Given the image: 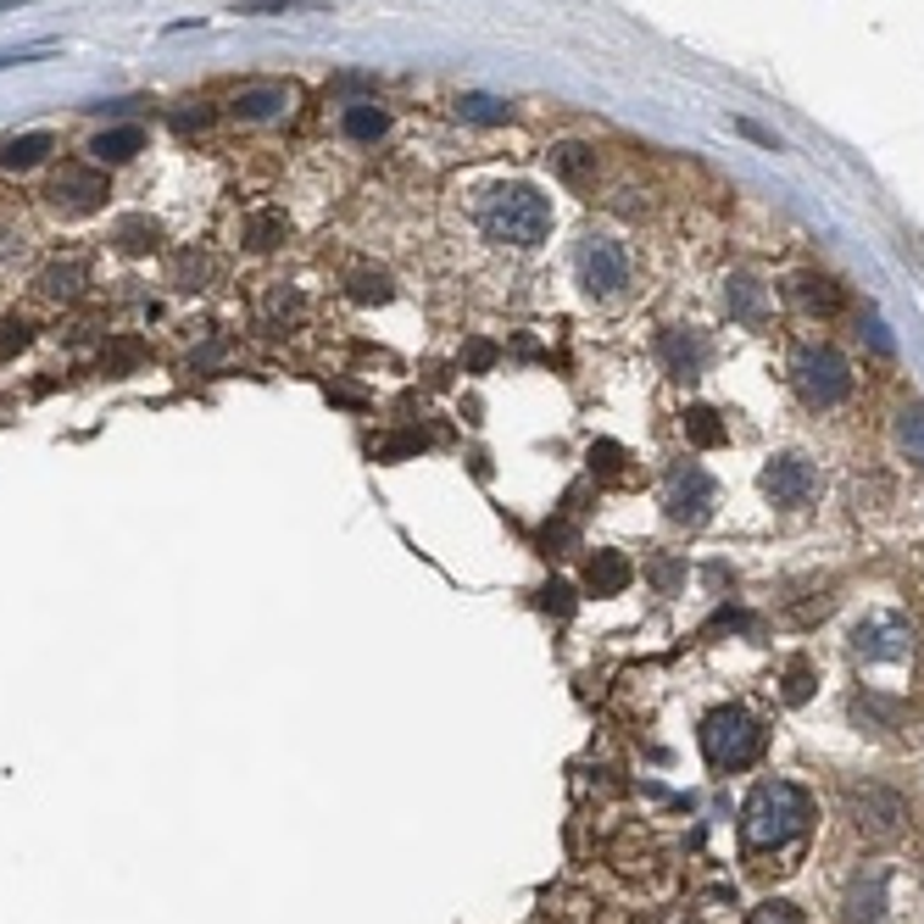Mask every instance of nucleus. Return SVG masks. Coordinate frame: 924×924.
<instances>
[{"instance_id": "f257e3e1", "label": "nucleus", "mask_w": 924, "mask_h": 924, "mask_svg": "<svg viewBox=\"0 0 924 924\" xmlns=\"http://www.w3.org/2000/svg\"><path fill=\"white\" fill-rule=\"evenodd\" d=\"M813 830V797L797 780H757L741 808V852L752 868H791Z\"/></svg>"}, {"instance_id": "f03ea898", "label": "nucleus", "mask_w": 924, "mask_h": 924, "mask_svg": "<svg viewBox=\"0 0 924 924\" xmlns=\"http://www.w3.org/2000/svg\"><path fill=\"white\" fill-rule=\"evenodd\" d=\"M479 229L513 251H534L552 234V201L534 184H491L479 196Z\"/></svg>"}, {"instance_id": "7ed1b4c3", "label": "nucleus", "mask_w": 924, "mask_h": 924, "mask_svg": "<svg viewBox=\"0 0 924 924\" xmlns=\"http://www.w3.org/2000/svg\"><path fill=\"white\" fill-rule=\"evenodd\" d=\"M697 741H702V757H707L713 774H741V768H752L763 757L768 736H763V724L747 707H713L702 718V729H697Z\"/></svg>"}, {"instance_id": "20e7f679", "label": "nucleus", "mask_w": 924, "mask_h": 924, "mask_svg": "<svg viewBox=\"0 0 924 924\" xmlns=\"http://www.w3.org/2000/svg\"><path fill=\"white\" fill-rule=\"evenodd\" d=\"M847 818H852V830H858L863 841H897V836L908 830L913 808H908V797H902L897 786H886V780H852V786H847Z\"/></svg>"}, {"instance_id": "39448f33", "label": "nucleus", "mask_w": 924, "mask_h": 924, "mask_svg": "<svg viewBox=\"0 0 924 924\" xmlns=\"http://www.w3.org/2000/svg\"><path fill=\"white\" fill-rule=\"evenodd\" d=\"M791 384L813 412H830L852 396V368L836 346H802L797 362H791Z\"/></svg>"}, {"instance_id": "423d86ee", "label": "nucleus", "mask_w": 924, "mask_h": 924, "mask_svg": "<svg viewBox=\"0 0 924 924\" xmlns=\"http://www.w3.org/2000/svg\"><path fill=\"white\" fill-rule=\"evenodd\" d=\"M663 507H668V518H674L679 529H702V523L713 518V507H718L713 473L697 468V463H674L668 479H663Z\"/></svg>"}, {"instance_id": "0eeeda50", "label": "nucleus", "mask_w": 924, "mask_h": 924, "mask_svg": "<svg viewBox=\"0 0 924 924\" xmlns=\"http://www.w3.org/2000/svg\"><path fill=\"white\" fill-rule=\"evenodd\" d=\"M757 484H763V496H768L774 507H813V502H818V491H824L818 468H813L808 457H797V452L768 457V463H763V473H757Z\"/></svg>"}, {"instance_id": "6e6552de", "label": "nucleus", "mask_w": 924, "mask_h": 924, "mask_svg": "<svg viewBox=\"0 0 924 924\" xmlns=\"http://www.w3.org/2000/svg\"><path fill=\"white\" fill-rule=\"evenodd\" d=\"M913 652V629H908V618H897V613H868L858 629H852V657L858 663H902Z\"/></svg>"}, {"instance_id": "1a4fd4ad", "label": "nucleus", "mask_w": 924, "mask_h": 924, "mask_svg": "<svg viewBox=\"0 0 924 924\" xmlns=\"http://www.w3.org/2000/svg\"><path fill=\"white\" fill-rule=\"evenodd\" d=\"M579 284H586L596 301L618 296V289L629 284V251L607 234H591L586 246H579Z\"/></svg>"}, {"instance_id": "9d476101", "label": "nucleus", "mask_w": 924, "mask_h": 924, "mask_svg": "<svg viewBox=\"0 0 924 924\" xmlns=\"http://www.w3.org/2000/svg\"><path fill=\"white\" fill-rule=\"evenodd\" d=\"M51 201L62 207V212H95L107 201V178H101V168H89V162H62V173L51 178Z\"/></svg>"}, {"instance_id": "9b49d317", "label": "nucleus", "mask_w": 924, "mask_h": 924, "mask_svg": "<svg viewBox=\"0 0 924 924\" xmlns=\"http://www.w3.org/2000/svg\"><path fill=\"white\" fill-rule=\"evenodd\" d=\"M657 357H663V368H668L674 379H702L707 362H713V346H707L702 329H663Z\"/></svg>"}, {"instance_id": "f8f14e48", "label": "nucleus", "mask_w": 924, "mask_h": 924, "mask_svg": "<svg viewBox=\"0 0 924 924\" xmlns=\"http://www.w3.org/2000/svg\"><path fill=\"white\" fill-rule=\"evenodd\" d=\"M886 880H891L886 863H874V868L858 874L852 891H847V924H880L886 919Z\"/></svg>"}, {"instance_id": "ddd939ff", "label": "nucleus", "mask_w": 924, "mask_h": 924, "mask_svg": "<svg viewBox=\"0 0 924 924\" xmlns=\"http://www.w3.org/2000/svg\"><path fill=\"white\" fill-rule=\"evenodd\" d=\"M289 101H296V95H289V84H239V95H234V118L239 123H268V118H284L289 112Z\"/></svg>"}, {"instance_id": "4468645a", "label": "nucleus", "mask_w": 924, "mask_h": 924, "mask_svg": "<svg viewBox=\"0 0 924 924\" xmlns=\"http://www.w3.org/2000/svg\"><path fill=\"white\" fill-rule=\"evenodd\" d=\"M629 579H636V563H629L624 552H591V563H586V591L591 596H618V591H629Z\"/></svg>"}, {"instance_id": "2eb2a0df", "label": "nucleus", "mask_w": 924, "mask_h": 924, "mask_svg": "<svg viewBox=\"0 0 924 924\" xmlns=\"http://www.w3.org/2000/svg\"><path fill=\"white\" fill-rule=\"evenodd\" d=\"M724 307H729V318H736V323H763V318H768V289H763V279L736 273V279L724 284Z\"/></svg>"}, {"instance_id": "dca6fc26", "label": "nucleus", "mask_w": 924, "mask_h": 924, "mask_svg": "<svg viewBox=\"0 0 924 924\" xmlns=\"http://www.w3.org/2000/svg\"><path fill=\"white\" fill-rule=\"evenodd\" d=\"M902 718H908V707H902L897 697H886V691H863V697H852V724L874 729V736H886V729H902Z\"/></svg>"}, {"instance_id": "f3484780", "label": "nucleus", "mask_w": 924, "mask_h": 924, "mask_svg": "<svg viewBox=\"0 0 924 924\" xmlns=\"http://www.w3.org/2000/svg\"><path fill=\"white\" fill-rule=\"evenodd\" d=\"M384 128H391V112H384L379 101H352L346 112H340V134H346L352 145H373V139H384Z\"/></svg>"}, {"instance_id": "a211bd4d", "label": "nucleus", "mask_w": 924, "mask_h": 924, "mask_svg": "<svg viewBox=\"0 0 924 924\" xmlns=\"http://www.w3.org/2000/svg\"><path fill=\"white\" fill-rule=\"evenodd\" d=\"M791 296H797L808 312H818V318H836V312H841V284L824 279V273H797V279H791Z\"/></svg>"}, {"instance_id": "6ab92c4d", "label": "nucleus", "mask_w": 924, "mask_h": 924, "mask_svg": "<svg viewBox=\"0 0 924 924\" xmlns=\"http://www.w3.org/2000/svg\"><path fill=\"white\" fill-rule=\"evenodd\" d=\"M145 151V128L139 123H123V128H107V134H95L89 139V157L95 162H128V157H139Z\"/></svg>"}, {"instance_id": "aec40b11", "label": "nucleus", "mask_w": 924, "mask_h": 924, "mask_svg": "<svg viewBox=\"0 0 924 924\" xmlns=\"http://www.w3.org/2000/svg\"><path fill=\"white\" fill-rule=\"evenodd\" d=\"M679 429H686V441H691L697 452H718V446H729V423H724V412H713V407H686Z\"/></svg>"}, {"instance_id": "412c9836", "label": "nucleus", "mask_w": 924, "mask_h": 924, "mask_svg": "<svg viewBox=\"0 0 924 924\" xmlns=\"http://www.w3.org/2000/svg\"><path fill=\"white\" fill-rule=\"evenodd\" d=\"M51 134H17V139H7V145H0V168H7V173H23V168H34V162H45V151H51Z\"/></svg>"}, {"instance_id": "4be33fe9", "label": "nucleus", "mask_w": 924, "mask_h": 924, "mask_svg": "<svg viewBox=\"0 0 924 924\" xmlns=\"http://www.w3.org/2000/svg\"><path fill=\"white\" fill-rule=\"evenodd\" d=\"M552 168H557L563 184H591L596 178V151H591V145H557Z\"/></svg>"}, {"instance_id": "5701e85b", "label": "nucleus", "mask_w": 924, "mask_h": 924, "mask_svg": "<svg viewBox=\"0 0 924 924\" xmlns=\"http://www.w3.org/2000/svg\"><path fill=\"white\" fill-rule=\"evenodd\" d=\"M897 446H902L908 463L924 468V402H908V407H902V418H897Z\"/></svg>"}, {"instance_id": "b1692460", "label": "nucleus", "mask_w": 924, "mask_h": 924, "mask_svg": "<svg viewBox=\"0 0 924 924\" xmlns=\"http://www.w3.org/2000/svg\"><path fill=\"white\" fill-rule=\"evenodd\" d=\"M457 118H463V123H484V128H496V123H507V118H513V107H507V101H496V95H463V101H457Z\"/></svg>"}, {"instance_id": "393cba45", "label": "nucleus", "mask_w": 924, "mask_h": 924, "mask_svg": "<svg viewBox=\"0 0 924 924\" xmlns=\"http://www.w3.org/2000/svg\"><path fill=\"white\" fill-rule=\"evenodd\" d=\"M39 284H45V296L73 301L78 289H84V268H73V262H67V268H45V279H39Z\"/></svg>"}, {"instance_id": "a878e982", "label": "nucleus", "mask_w": 924, "mask_h": 924, "mask_svg": "<svg viewBox=\"0 0 924 924\" xmlns=\"http://www.w3.org/2000/svg\"><path fill=\"white\" fill-rule=\"evenodd\" d=\"M279 239H284V218H279V212H257V218L246 223V246L268 251V246H279Z\"/></svg>"}, {"instance_id": "bb28decb", "label": "nucleus", "mask_w": 924, "mask_h": 924, "mask_svg": "<svg viewBox=\"0 0 924 924\" xmlns=\"http://www.w3.org/2000/svg\"><path fill=\"white\" fill-rule=\"evenodd\" d=\"M624 463H629V452H624V446H613V441H596V446H591V473L618 479V473H624Z\"/></svg>"}, {"instance_id": "cd10ccee", "label": "nucleus", "mask_w": 924, "mask_h": 924, "mask_svg": "<svg viewBox=\"0 0 924 924\" xmlns=\"http://www.w3.org/2000/svg\"><path fill=\"white\" fill-rule=\"evenodd\" d=\"M118 246H123V251H145V246H157V223H145V218L118 223Z\"/></svg>"}, {"instance_id": "c85d7f7f", "label": "nucleus", "mask_w": 924, "mask_h": 924, "mask_svg": "<svg viewBox=\"0 0 924 924\" xmlns=\"http://www.w3.org/2000/svg\"><path fill=\"white\" fill-rule=\"evenodd\" d=\"M747 924H808V919H802V908H791V902H763V908L747 913Z\"/></svg>"}, {"instance_id": "c756f323", "label": "nucleus", "mask_w": 924, "mask_h": 924, "mask_svg": "<svg viewBox=\"0 0 924 924\" xmlns=\"http://www.w3.org/2000/svg\"><path fill=\"white\" fill-rule=\"evenodd\" d=\"M352 296L357 301H391V279L384 273H352Z\"/></svg>"}, {"instance_id": "7c9ffc66", "label": "nucleus", "mask_w": 924, "mask_h": 924, "mask_svg": "<svg viewBox=\"0 0 924 924\" xmlns=\"http://www.w3.org/2000/svg\"><path fill=\"white\" fill-rule=\"evenodd\" d=\"M808 697H813V668L797 657V663L786 668V702L797 707V702H808Z\"/></svg>"}, {"instance_id": "2f4dec72", "label": "nucleus", "mask_w": 924, "mask_h": 924, "mask_svg": "<svg viewBox=\"0 0 924 924\" xmlns=\"http://www.w3.org/2000/svg\"><path fill=\"white\" fill-rule=\"evenodd\" d=\"M541 607H546V613H557V618H568V613H574V591L563 586V579H552V586L541 591Z\"/></svg>"}, {"instance_id": "473e14b6", "label": "nucleus", "mask_w": 924, "mask_h": 924, "mask_svg": "<svg viewBox=\"0 0 924 924\" xmlns=\"http://www.w3.org/2000/svg\"><path fill=\"white\" fill-rule=\"evenodd\" d=\"M652 579H657V591L668 596V591L679 586V579H686V563H674V557H657V563H652Z\"/></svg>"}, {"instance_id": "72a5a7b5", "label": "nucleus", "mask_w": 924, "mask_h": 924, "mask_svg": "<svg viewBox=\"0 0 924 924\" xmlns=\"http://www.w3.org/2000/svg\"><path fill=\"white\" fill-rule=\"evenodd\" d=\"M863 334H868V346H874V352H880V357H891V352H897V346H891V334H886V323H880V318H868V323H863Z\"/></svg>"}, {"instance_id": "f704fd0d", "label": "nucleus", "mask_w": 924, "mask_h": 924, "mask_svg": "<svg viewBox=\"0 0 924 924\" xmlns=\"http://www.w3.org/2000/svg\"><path fill=\"white\" fill-rule=\"evenodd\" d=\"M736 134H747V139L768 145V151H780V134H768V128H757V123H747V118H736Z\"/></svg>"}, {"instance_id": "c9c22d12", "label": "nucleus", "mask_w": 924, "mask_h": 924, "mask_svg": "<svg viewBox=\"0 0 924 924\" xmlns=\"http://www.w3.org/2000/svg\"><path fill=\"white\" fill-rule=\"evenodd\" d=\"M407 452H423V434H402V441L379 446V457H407Z\"/></svg>"}, {"instance_id": "e433bc0d", "label": "nucleus", "mask_w": 924, "mask_h": 924, "mask_svg": "<svg viewBox=\"0 0 924 924\" xmlns=\"http://www.w3.org/2000/svg\"><path fill=\"white\" fill-rule=\"evenodd\" d=\"M17 346H28V323H7V334H0V357L17 352Z\"/></svg>"}, {"instance_id": "4c0bfd02", "label": "nucleus", "mask_w": 924, "mask_h": 924, "mask_svg": "<svg viewBox=\"0 0 924 924\" xmlns=\"http://www.w3.org/2000/svg\"><path fill=\"white\" fill-rule=\"evenodd\" d=\"M468 362H473V368H491V362H496V352H491V346H473V352H468Z\"/></svg>"}, {"instance_id": "58836bf2", "label": "nucleus", "mask_w": 924, "mask_h": 924, "mask_svg": "<svg viewBox=\"0 0 924 924\" xmlns=\"http://www.w3.org/2000/svg\"><path fill=\"white\" fill-rule=\"evenodd\" d=\"M173 123H178V128H207V112H178Z\"/></svg>"}]
</instances>
